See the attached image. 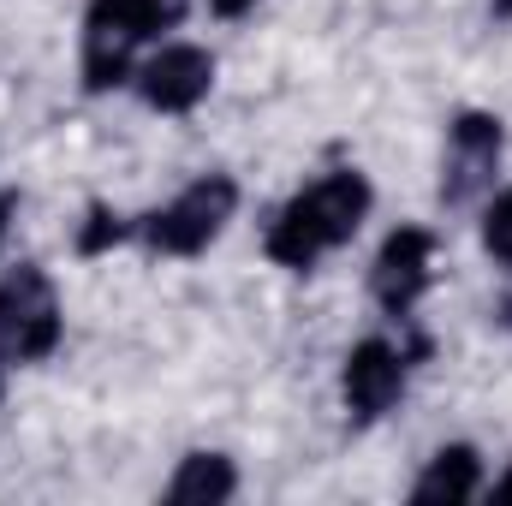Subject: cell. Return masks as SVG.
Returning <instances> with one entry per match:
<instances>
[{
	"instance_id": "cell-1",
	"label": "cell",
	"mask_w": 512,
	"mask_h": 506,
	"mask_svg": "<svg viewBox=\"0 0 512 506\" xmlns=\"http://www.w3.org/2000/svg\"><path fill=\"white\" fill-rule=\"evenodd\" d=\"M370 179L364 173H352V167H334V173H322L316 185H304L274 221H268V233H262V251L268 262H280V268H292V274H304V268H316L328 251H340L358 227H364V215H370Z\"/></svg>"
},
{
	"instance_id": "cell-2",
	"label": "cell",
	"mask_w": 512,
	"mask_h": 506,
	"mask_svg": "<svg viewBox=\"0 0 512 506\" xmlns=\"http://www.w3.org/2000/svg\"><path fill=\"white\" fill-rule=\"evenodd\" d=\"M185 12V0H90L84 12V54H78V72H84V90L102 96V90H120L131 78V54L173 30Z\"/></svg>"
},
{
	"instance_id": "cell-3",
	"label": "cell",
	"mask_w": 512,
	"mask_h": 506,
	"mask_svg": "<svg viewBox=\"0 0 512 506\" xmlns=\"http://www.w3.org/2000/svg\"><path fill=\"white\" fill-rule=\"evenodd\" d=\"M233 209H239V185H233L227 173H203V179H191L173 203L137 215V233H131V239H143L155 256H197L227 233Z\"/></svg>"
},
{
	"instance_id": "cell-4",
	"label": "cell",
	"mask_w": 512,
	"mask_h": 506,
	"mask_svg": "<svg viewBox=\"0 0 512 506\" xmlns=\"http://www.w3.org/2000/svg\"><path fill=\"white\" fill-rule=\"evenodd\" d=\"M60 346V298L54 280L36 262H18L0 274V370L12 364H42Z\"/></svg>"
},
{
	"instance_id": "cell-5",
	"label": "cell",
	"mask_w": 512,
	"mask_h": 506,
	"mask_svg": "<svg viewBox=\"0 0 512 506\" xmlns=\"http://www.w3.org/2000/svg\"><path fill=\"white\" fill-rule=\"evenodd\" d=\"M501 149H507V131H501L495 114H483V108L453 114V126H447V161H441V203H471L483 185H495Z\"/></svg>"
},
{
	"instance_id": "cell-6",
	"label": "cell",
	"mask_w": 512,
	"mask_h": 506,
	"mask_svg": "<svg viewBox=\"0 0 512 506\" xmlns=\"http://www.w3.org/2000/svg\"><path fill=\"white\" fill-rule=\"evenodd\" d=\"M131 78H137V96H143L155 114H191V108L215 90V54L197 48V42H167V48H155Z\"/></svg>"
},
{
	"instance_id": "cell-7",
	"label": "cell",
	"mask_w": 512,
	"mask_h": 506,
	"mask_svg": "<svg viewBox=\"0 0 512 506\" xmlns=\"http://www.w3.org/2000/svg\"><path fill=\"white\" fill-rule=\"evenodd\" d=\"M429 274H435V239L423 227H393L376 251V268H370V292L393 322H405L417 310V298L429 292Z\"/></svg>"
},
{
	"instance_id": "cell-8",
	"label": "cell",
	"mask_w": 512,
	"mask_h": 506,
	"mask_svg": "<svg viewBox=\"0 0 512 506\" xmlns=\"http://www.w3.org/2000/svg\"><path fill=\"white\" fill-rule=\"evenodd\" d=\"M405 370L411 358L393 346V340H358L346 352V370H340V399H346V417L352 423H376L399 405L405 393Z\"/></svg>"
},
{
	"instance_id": "cell-9",
	"label": "cell",
	"mask_w": 512,
	"mask_h": 506,
	"mask_svg": "<svg viewBox=\"0 0 512 506\" xmlns=\"http://www.w3.org/2000/svg\"><path fill=\"white\" fill-rule=\"evenodd\" d=\"M477 489H483V459H477V447L453 441V447H441L423 465V477L411 483V501L417 506H453V501H471Z\"/></svg>"
},
{
	"instance_id": "cell-10",
	"label": "cell",
	"mask_w": 512,
	"mask_h": 506,
	"mask_svg": "<svg viewBox=\"0 0 512 506\" xmlns=\"http://www.w3.org/2000/svg\"><path fill=\"white\" fill-rule=\"evenodd\" d=\"M239 495V471L227 453H185L173 483H167V501L173 506H221Z\"/></svg>"
},
{
	"instance_id": "cell-11",
	"label": "cell",
	"mask_w": 512,
	"mask_h": 506,
	"mask_svg": "<svg viewBox=\"0 0 512 506\" xmlns=\"http://www.w3.org/2000/svg\"><path fill=\"white\" fill-rule=\"evenodd\" d=\"M131 233H137V215H114L108 203H96V209H90V221L78 227V251L102 256V251H114V245H126Z\"/></svg>"
},
{
	"instance_id": "cell-12",
	"label": "cell",
	"mask_w": 512,
	"mask_h": 506,
	"mask_svg": "<svg viewBox=\"0 0 512 506\" xmlns=\"http://www.w3.org/2000/svg\"><path fill=\"white\" fill-rule=\"evenodd\" d=\"M483 245L495 262H512V185L495 191V203L483 209Z\"/></svg>"
},
{
	"instance_id": "cell-13",
	"label": "cell",
	"mask_w": 512,
	"mask_h": 506,
	"mask_svg": "<svg viewBox=\"0 0 512 506\" xmlns=\"http://www.w3.org/2000/svg\"><path fill=\"white\" fill-rule=\"evenodd\" d=\"M251 6H256V0H209V12H215V18H245Z\"/></svg>"
},
{
	"instance_id": "cell-14",
	"label": "cell",
	"mask_w": 512,
	"mask_h": 506,
	"mask_svg": "<svg viewBox=\"0 0 512 506\" xmlns=\"http://www.w3.org/2000/svg\"><path fill=\"white\" fill-rule=\"evenodd\" d=\"M12 209H18V197H12V191H0V239H6V221H12Z\"/></svg>"
},
{
	"instance_id": "cell-15",
	"label": "cell",
	"mask_w": 512,
	"mask_h": 506,
	"mask_svg": "<svg viewBox=\"0 0 512 506\" xmlns=\"http://www.w3.org/2000/svg\"><path fill=\"white\" fill-rule=\"evenodd\" d=\"M495 501H512V471L501 477V483H495Z\"/></svg>"
},
{
	"instance_id": "cell-16",
	"label": "cell",
	"mask_w": 512,
	"mask_h": 506,
	"mask_svg": "<svg viewBox=\"0 0 512 506\" xmlns=\"http://www.w3.org/2000/svg\"><path fill=\"white\" fill-rule=\"evenodd\" d=\"M512 18V0H495V24H507Z\"/></svg>"
},
{
	"instance_id": "cell-17",
	"label": "cell",
	"mask_w": 512,
	"mask_h": 506,
	"mask_svg": "<svg viewBox=\"0 0 512 506\" xmlns=\"http://www.w3.org/2000/svg\"><path fill=\"white\" fill-rule=\"evenodd\" d=\"M501 322H507V328H512V298H507V304H501Z\"/></svg>"
},
{
	"instance_id": "cell-18",
	"label": "cell",
	"mask_w": 512,
	"mask_h": 506,
	"mask_svg": "<svg viewBox=\"0 0 512 506\" xmlns=\"http://www.w3.org/2000/svg\"><path fill=\"white\" fill-rule=\"evenodd\" d=\"M507 268H512V262H507Z\"/></svg>"
}]
</instances>
